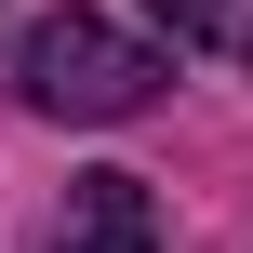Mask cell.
I'll list each match as a JSON object with an SVG mask.
<instances>
[{
    "mask_svg": "<svg viewBox=\"0 0 253 253\" xmlns=\"http://www.w3.org/2000/svg\"><path fill=\"white\" fill-rule=\"evenodd\" d=\"M173 67H160V40H133V27H107V13H40L27 27V53H13V93L40 107V120H133L147 93H160Z\"/></svg>",
    "mask_w": 253,
    "mask_h": 253,
    "instance_id": "1",
    "label": "cell"
},
{
    "mask_svg": "<svg viewBox=\"0 0 253 253\" xmlns=\"http://www.w3.org/2000/svg\"><path fill=\"white\" fill-rule=\"evenodd\" d=\"M40 253H160V200H147L133 173H80V187H67V227Z\"/></svg>",
    "mask_w": 253,
    "mask_h": 253,
    "instance_id": "2",
    "label": "cell"
},
{
    "mask_svg": "<svg viewBox=\"0 0 253 253\" xmlns=\"http://www.w3.org/2000/svg\"><path fill=\"white\" fill-rule=\"evenodd\" d=\"M147 27H173V40H213V27H227V0H147Z\"/></svg>",
    "mask_w": 253,
    "mask_h": 253,
    "instance_id": "3",
    "label": "cell"
}]
</instances>
